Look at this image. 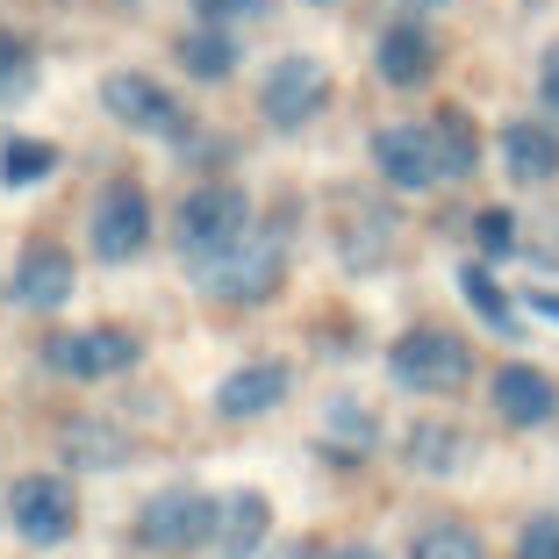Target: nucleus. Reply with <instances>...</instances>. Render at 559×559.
Instances as JSON below:
<instances>
[{"mask_svg":"<svg viewBox=\"0 0 559 559\" xmlns=\"http://www.w3.org/2000/svg\"><path fill=\"white\" fill-rule=\"evenodd\" d=\"M194 8H201L209 22H259L273 0H194Z\"/></svg>","mask_w":559,"mask_h":559,"instance_id":"obj_28","label":"nucleus"},{"mask_svg":"<svg viewBox=\"0 0 559 559\" xmlns=\"http://www.w3.org/2000/svg\"><path fill=\"white\" fill-rule=\"evenodd\" d=\"M330 559H380L373 545H345V552H330Z\"/></svg>","mask_w":559,"mask_h":559,"instance_id":"obj_31","label":"nucleus"},{"mask_svg":"<svg viewBox=\"0 0 559 559\" xmlns=\"http://www.w3.org/2000/svg\"><path fill=\"white\" fill-rule=\"evenodd\" d=\"M316 8H330V0H316Z\"/></svg>","mask_w":559,"mask_h":559,"instance_id":"obj_34","label":"nucleus"},{"mask_svg":"<svg viewBox=\"0 0 559 559\" xmlns=\"http://www.w3.org/2000/svg\"><path fill=\"white\" fill-rule=\"evenodd\" d=\"M180 66H187V80H230V72H237L230 29H223V22H209V29H187V36H180Z\"/></svg>","mask_w":559,"mask_h":559,"instance_id":"obj_19","label":"nucleus"},{"mask_svg":"<svg viewBox=\"0 0 559 559\" xmlns=\"http://www.w3.org/2000/svg\"><path fill=\"white\" fill-rule=\"evenodd\" d=\"M430 136H438V165H444V180H474V173H480V130L460 116V108H444V116L430 122Z\"/></svg>","mask_w":559,"mask_h":559,"instance_id":"obj_20","label":"nucleus"},{"mask_svg":"<svg viewBox=\"0 0 559 559\" xmlns=\"http://www.w3.org/2000/svg\"><path fill=\"white\" fill-rule=\"evenodd\" d=\"M287 395H295V373L280 359H251V366H237V373H223L215 416H223V424H251V416H273Z\"/></svg>","mask_w":559,"mask_h":559,"instance_id":"obj_12","label":"nucleus"},{"mask_svg":"<svg viewBox=\"0 0 559 559\" xmlns=\"http://www.w3.org/2000/svg\"><path fill=\"white\" fill-rule=\"evenodd\" d=\"M58 165V144L50 136H8V151H0V187H36Z\"/></svg>","mask_w":559,"mask_h":559,"instance_id":"obj_21","label":"nucleus"},{"mask_svg":"<svg viewBox=\"0 0 559 559\" xmlns=\"http://www.w3.org/2000/svg\"><path fill=\"white\" fill-rule=\"evenodd\" d=\"M215 524H223V502L201 488H158L136 510V538L151 545V552H194V545L215 538Z\"/></svg>","mask_w":559,"mask_h":559,"instance_id":"obj_4","label":"nucleus"},{"mask_svg":"<svg viewBox=\"0 0 559 559\" xmlns=\"http://www.w3.org/2000/svg\"><path fill=\"white\" fill-rule=\"evenodd\" d=\"M194 280L209 301H230V309H251V301L280 295V280H287V237H280V223H251L230 251L201 259Z\"/></svg>","mask_w":559,"mask_h":559,"instance_id":"obj_1","label":"nucleus"},{"mask_svg":"<svg viewBox=\"0 0 559 559\" xmlns=\"http://www.w3.org/2000/svg\"><path fill=\"white\" fill-rule=\"evenodd\" d=\"M460 295L474 301V316H480V323H488V330H510V323H516L510 295L495 287V273H488V265H466V273H460Z\"/></svg>","mask_w":559,"mask_h":559,"instance_id":"obj_22","label":"nucleus"},{"mask_svg":"<svg viewBox=\"0 0 559 559\" xmlns=\"http://www.w3.org/2000/svg\"><path fill=\"white\" fill-rule=\"evenodd\" d=\"M388 245H395V215L366 209L359 223H352V237H345V259H352V265H373V259H380Z\"/></svg>","mask_w":559,"mask_h":559,"instance_id":"obj_24","label":"nucleus"},{"mask_svg":"<svg viewBox=\"0 0 559 559\" xmlns=\"http://www.w3.org/2000/svg\"><path fill=\"white\" fill-rule=\"evenodd\" d=\"M330 430H337V438H352L359 452L373 444V416H366L359 402H330Z\"/></svg>","mask_w":559,"mask_h":559,"instance_id":"obj_27","label":"nucleus"},{"mask_svg":"<svg viewBox=\"0 0 559 559\" xmlns=\"http://www.w3.org/2000/svg\"><path fill=\"white\" fill-rule=\"evenodd\" d=\"M516 559H559V516H531L516 538Z\"/></svg>","mask_w":559,"mask_h":559,"instance_id":"obj_26","label":"nucleus"},{"mask_svg":"<svg viewBox=\"0 0 559 559\" xmlns=\"http://www.w3.org/2000/svg\"><path fill=\"white\" fill-rule=\"evenodd\" d=\"M8 66H15V50H8V44H0V80H8Z\"/></svg>","mask_w":559,"mask_h":559,"instance_id":"obj_32","label":"nucleus"},{"mask_svg":"<svg viewBox=\"0 0 559 559\" xmlns=\"http://www.w3.org/2000/svg\"><path fill=\"white\" fill-rule=\"evenodd\" d=\"M265 531H273V502H265L259 488H245V495H230V502H223L215 545H223V559H251L265 545Z\"/></svg>","mask_w":559,"mask_h":559,"instance_id":"obj_17","label":"nucleus"},{"mask_svg":"<svg viewBox=\"0 0 559 559\" xmlns=\"http://www.w3.org/2000/svg\"><path fill=\"white\" fill-rule=\"evenodd\" d=\"M474 245H480V259H510L516 251V215L510 209H480L474 215Z\"/></svg>","mask_w":559,"mask_h":559,"instance_id":"obj_25","label":"nucleus"},{"mask_svg":"<svg viewBox=\"0 0 559 559\" xmlns=\"http://www.w3.org/2000/svg\"><path fill=\"white\" fill-rule=\"evenodd\" d=\"M373 165H380V180L395 187V194H430V187L444 180L438 136L416 130V122H395V130H380V136H373Z\"/></svg>","mask_w":559,"mask_h":559,"instance_id":"obj_11","label":"nucleus"},{"mask_svg":"<svg viewBox=\"0 0 559 559\" xmlns=\"http://www.w3.org/2000/svg\"><path fill=\"white\" fill-rule=\"evenodd\" d=\"M44 359L72 380H108V373H130L136 366V337L116 323H94V330H66V337H50Z\"/></svg>","mask_w":559,"mask_h":559,"instance_id":"obj_10","label":"nucleus"},{"mask_svg":"<svg viewBox=\"0 0 559 559\" xmlns=\"http://www.w3.org/2000/svg\"><path fill=\"white\" fill-rule=\"evenodd\" d=\"M100 108H108L122 130H144V136H187V108L165 94L151 72H108V80H100Z\"/></svg>","mask_w":559,"mask_h":559,"instance_id":"obj_8","label":"nucleus"},{"mask_svg":"<svg viewBox=\"0 0 559 559\" xmlns=\"http://www.w3.org/2000/svg\"><path fill=\"white\" fill-rule=\"evenodd\" d=\"M388 373H395L409 395H460L466 380H474V352H466V337H452V330H409V337H395V352H388Z\"/></svg>","mask_w":559,"mask_h":559,"instance_id":"obj_3","label":"nucleus"},{"mask_svg":"<svg viewBox=\"0 0 559 559\" xmlns=\"http://www.w3.org/2000/svg\"><path fill=\"white\" fill-rule=\"evenodd\" d=\"M58 452H66V466H80V474H100V466H122L130 460V438H122L116 424H66L58 430Z\"/></svg>","mask_w":559,"mask_h":559,"instance_id":"obj_18","label":"nucleus"},{"mask_svg":"<svg viewBox=\"0 0 559 559\" xmlns=\"http://www.w3.org/2000/svg\"><path fill=\"white\" fill-rule=\"evenodd\" d=\"M402 8H416V15H424V8H444V0H402Z\"/></svg>","mask_w":559,"mask_h":559,"instance_id":"obj_33","label":"nucleus"},{"mask_svg":"<svg viewBox=\"0 0 559 559\" xmlns=\"http://www.w3.org/2000/svg\"><path fill=\"white\" fill-rule=\"evenodd\" d=\"M402 460H409V474H424V480L460 474V466H466V430L430 416V424H416L409 438H402Z\"/></svg>","mask_w":559,"mask_h":559,"instance_id":"obj_16","label":"nucleus"},{"mask_svg":"<svg viewBox=\"0 0 559 559\" xmlns=\"http://www.w3.org/2000/svg\"><path fill=\"white\" fill-rule=\"evenodd\" d=\"M72 287H80V273H72V251H66V245H50V237L22 245L15 273H8V301H15V309H29V316L66 309Z\"/></svg>","mask_w":559,"mask_h":559,"instance_id":"obj_9","label":"nucleus"},{"mask_svg":"<svg viewBox=\"0 0 559 559\" xmlns=\"http://www.w3.org/2000/svg\"><path fill=\"white\" fill-rule=\"evenodd\" d=\"M245 230H251V201H245V187H230V180H201L194 194L180 201L173 245H180L187 265H201V259H215V251H230Z\"/></svg>","mask_w":559,"mask_h":559,"instance_id":"obj_2","label":"nucleus"},{"mask_svg":"<svg viewBox=\"0 0 559 559\" xmlns=\"http://www.w3.org/2000/svg\"><path fill=\"white\" fill-rule=\"evenodd\" d=\"M538 94H545V108H559V44L545 50V66H538Z\"/></svg>","mask_w":559,"mask_h":559,"instance_id":"obj_29","label":"nucleus"},{"mask_svg":"<svg viewBox=\"0 0 559 559\" xmlns=\"http://www.w3.org/2000/svg\"><path fill=\"white\" fill-rule=\"evenodd\" d=\"M8 524H15L22 545H66L72 531H80V495H72V480L58 474H22L15 488H8Z\"/></svg>","mask_w":559,"mask_h":559,"instance_id":"obj_5","label":"nucleus"},{"mask_svg":"<svg viewBox=\"0 0 559 559\" xmlns=\"http://www.w3.org/2000/svg\"><path fill=\"white\" fill-rule=\"evenodd\" d=\"M531 316H545V323H559V295H545V287H538V295H531Z\"/></svg>","mask_w":559,"mask_h":559,"instance_id":"obj_30","label":"nucleus"},{"mask_svg":"<svg viewBox=\"0 0 559 559\" xmlns=\"http://www.w3.org/2000/svg\"><path fill=\"white\" fill-rule=\"evenodd\" d=\"M409 559H488V545H480L466 524H430V531H416Z\"/></svg>","mask_w":559,"mask_h":559,"instance_id":"obj_23","label":"nucleus"},{"mask_svg":"<svg viewBox=\"0 0 559 559\" xmlns=\"http://www.w3.org/2000/svg\"><path fill=\"white\" fill-rule=\"evenodd\" d=\"M502 173H510L516 187H545L559 173V130H545V122H510V130H502Z\"/></svg>","mask_w":559,"mask_h":559,"instance_id":"obj_15","label":"nucleus"},{"mask_svg":"<svg viewBox=\"0 0 559 559\" xmlns=\"http://www.w3.org/2000/svg\"><path fill=\"white\" fill-rule=\"evenodd\" d=\"M86 245H94V259H108V265L136 259V251L151 245V194H144V187H136V180H108V187H100Z\"/></svg>","mask_w":559,"mask_h":559,"instance_id":"obj_6","label":"nucleus"},{"mask_svg":"<svg viewBox=\"0 0 559 559\" xmlns=\"http://www.w3.org/2000/svg\"><path fill=\"white\" fill-rule=\"evenodd\" d=\"M373 66H380L388 86H424L430 72H438V36H430L424 22H395V29H380Z\"/></svg>","mask_w":559,"mask_h":559,"instance_id":"obj_14","label":"nucleus"},{"mask_svg":"<svg viewBox=\"0 0 559 559\" xmlns=\"http://www.w3.org/2000/svg\"><path fill=\"white\" fill-rule=\"evenodd\" d=\"M495 416L502 424H516V430H538V424H552L559 416V388H552V373H538V366H502L495 373Z\"/></svg>","mask_w":559,"mask_h":559,"instance_id":"obj_13","label":"nucleus"},{"mask_svg":"<svg viewBox=\"0 0 559 559\" xmlns=\"http://www.w3.org/2000/svg\"><path fill=\"white\" fill-rule=\"evenodd\" d=\"M323 108H330V72L316 66V58H280L259 80V116L273 122V130H301V122H316Z\"/></svg>","mask_w":559,"mask_h":559,"instance_id":"obj_7","label":"nucleus"}]
</instances>
